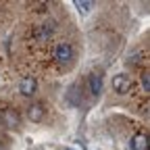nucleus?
<instances>
[{
    "label": "nucleus",
    "instance_id": "obj_1",
    "mask_svg": "<svg viewBox=\"0 0 150 150\" xmlns=\"http://www.w3.org/2000/svg\"><path fill=\"white\" fill-rule=\"evenodd\" d=\"M54 59L59 61V63H69V61L73 59V48H71V44L61 42L59 46L54 48Z\"/></svg>",
    "mask_w": 150,
    "mask_h": 150
},
{
    "label": "nucleus",
    "instance_id": "obj_2",
    "mask_svg": "<svg viewBox=\"0 0 150 150\" xmlns=\"http://www.w3.org/2000/svg\"><path fill=\"white\" fill-rule=\"evenodd\" d=\"M112 88H115L117 94H127L131 90V79H129V75H115L112 77Z\"/></svg>",
    "mask_w": 150,
    "mask_h": 150
},
{
    "label": "nucleus",
    "instance_id": "obj_3",
    "mask_svg": "<svg viewBox=\"0 0 150 150\" xmlns=\"http://www.w3.org/2000/svg\"><path fill=\"white\" fill-rule=\"evenodd\" d=\"M44 115H46V108H44L42 102H33V104L27 108V117H29V121H33V123H40V121L44 119Z\"/></svg>",
    "mask_w": 150,
    "mask_h": 150
},
{
    "label": "nucleus",
    "instance_id": "obj_4",
    "mask_svg": "<svg viewBox=\"0 0 150 150\" xmlns=\"http://www.w3.org/2000/svg\"><path fill=\"white\" fill-rule=\"evenodd\" d=\"M2 123L6 127H19L21 125V117H19V112L15 108H4L2 110Z\"/></svg>",
    "mask_w": 150,
    "mask_h": 150
},
{
    "label": "nucleus",
    "instance_id": "obj_5",
    "mask_svg": "<svg viewBox=\"0 0 150 150\" xmlns=\"http://www.w3.org/2000/svg\"><path fill=\"white\" fill-rule=\"evenodd\" d=\"M35 88H38V81L31 77V75L23 77L21 83H19V92H21L23 96H31V94H35Z\"/></svg>",
    "mask_w": 150,
    "mask_h": 150
},
{
    "label": "nucleus",
    "instance_id": "obj_6",
    "mask_svg": "<svg viewBox=\"0 0 150 150\" xmlns=\"http://www.w3.org/2000/svg\"><path fill=\"white\" fill-rule=\"evenodd\" d=\"M52 29H54V23H48V27H46V25H40V27L33 31L35 40H38V42H46L48 38H50V33H52Z\"/></svg>",
    "mask_w": 150,
    "mask_h": 150
},
{
    "label": "nucleus",
    "instance_id": "obj_7",
    "mask_svg": "<svg viewBox=\"0 0 150 150\" xmlns=\"http://www.w3.org/2000/svg\"><path fill=\"white\" fill-rule=\"evenodd\" d=\"M131 148H134V150H148V136H144V134L134 136V140H131Z\"/></svg>",
    "mask_w": 150,
    "mask_h": 150
},
{
    "label": "nucleus",
    "instance_id": "obj_8",
    "mask_svg": "<svg viewBox=\"0 0 150 150\" xmlns=\"http://www.w3.org/2000/svg\"><path fill=\"white\" fill-rule=\"evenodd\" d=\"M90 92L94 94V96L102 92V77H100V75H96V73L90 75Z\"/></svg>",
    "mask_w": 150,
    "mask_h": 150
},
{
    "label": "nucleus",
    "instance_id": "obj_9",
    "mask_svg": "<svg viewBox=\"0 0 150 150\" xmlns=\"http://www.w3.org/2000/svg\"><path fill=\"white\" fill-rule=\"evenodd\" d=\"M75 6H77V8H81V11L86 13V11H90V6H92V2H83V0H81V2H79V0H77V2H75Z\"/></svg>",
    "mask_w": 150,
    "mask_h": 150
},
{
    "label": "nucleus",
    "instance_id": "obj_10",
    "mask_svg": "<svg viewBox=\"0 0 150 150\" xmlns=\"http://www.w3.org/2000/svg\"><path fill=\"white\" fill-rule=\"evenodd\" d=\"M142 86H144V90H146V92L150 90V75H148V73H144V75H142Z\"/></svg>",
    "mask_w": 150,
    "mask_h": 150
},
{
    "label": "nucleus",
    "instance_id": "obj_11",
    "mask_svg": "<svg viewBox=\"0 0 150 150\" xmlns=\"http://www.w3.org/2000/svg\"><path fill=\"white\" fill-rule=\"evenodd\" d=\"M131 63H134V65H138V63H140V54H136V56H131Z\"/></svg>",
    "mask_w": 150,
    "mask_h": 150
}]
</instances>
